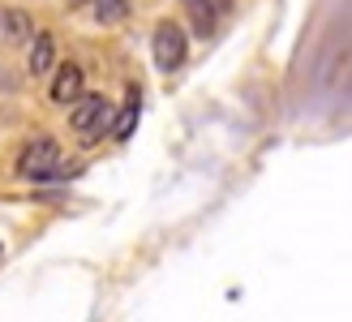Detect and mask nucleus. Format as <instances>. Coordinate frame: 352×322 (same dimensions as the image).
<instances>
[{
	"mask_svg": "<svg viewBox=\"0 0 352 322\" xmlns=\"http://www.w3.org/2000/svg\"><path fill=\"white\" fill-rule=\"evenodd\" d=\"M60 164H65V159H60L56 142H52V138H34V142L22 147V155H17V176H26V181H47Z\"/></svg>",
	"mask_w": 352,
	"mask_h": 322,
	"instance_id": "1",
	"label": "nucleus"
},
{
	"mask_svg": "<svg viewBox=\"0 0 352 322\" xmlns=\"http://www.w3.org/2000/svg\"><path fill=\"white\" fill-rule=\"evenodd\" d=\"M108 120H112V99L103 95H82L69 112V125H74V133H82V142H95L99 133H108Z\"/></svg>",
	"mask_w": 352,
	"mask_h": 322,
	"instance_id": "2",
	"label": "nucleus"
},
{
	"mask_svg": "<svg viewBox=\"0 0 352 322\" xmlns=\"http://www.w3.org/2000/svg\"><path fill=\"white\" fill-rule=\"evenodd\" d=\"M185 30L176 26V22H160L151 34V56H155V69H164V74H176V69L185 65Z\"/></svg>",
	"mask_w": 352,
	"mask_h": 322,
	"instance_id": "3",
	"label": "nucleus"
},
{
	"mask_svg": "<svg viewBox=\"0 0 352 322\" xmlns=\"http://www.w3.org/2000/svg\"><path fill=\"white\" fill-rule=\"evenodd\" d=\"M82 99V65H60L52 78V103H78Z\"/></svg>",
	"mask_w": 352,
	"mask_h": 322,
	"instance_id": "4",
	"label": "nucleus"
},
{
	"mask_svg": "<svg viewBox=\"0 0 352 322\" xmlns=\"http://www.w3.org/2000/svg\"><path fill=\"white\" fill-rule=\"evenodd\" d=\"M26 69H30L34 78H43V74H52V69H56V39H52V34H34Z\"/></svg>",
	"mask_w": 352,
	"mask_h": 322,
	"instance_id": "5",
	"label": "nucleus"
},
{
	"mask_svg": "<svg viewBox=\"0 0 352 322\" xmlns=\"http://www.w3.org/2000/svg\"><path fill=\"white\" fill-rule=\"evenodd\" d=\"M185 13H189L193 34H198V39H210V34H215L219 13H215V5H210V0H185Z\"/></svg>",
	"mask_w": 352,
	"mask_h": 322,
	"instance_id": "6",
	"label": "nucleus"
},
{
	"mask_svg": "<svg viewBox=\"0 0 352 322\" xmlns=\"http://www.w3.org/2000/svg\"><path fill=\"white\" fill-rule=\"evenodd\" d=\"M0 34H5L9 43H26L30 34H34L30 13H26V9H9V13H0Z\"/></svg>",
	"mask_w": 352,
	"mask_h": 322,
	"instance_id": "7",
	"label": "nucleus"
},
{
	"mask_svg": "<svg viewBox=\"0 0 352 322\" xmlns=\"http://www.w3.org/2000/svg\"><path fill=\"white\" fill-rule=\"evenodd\" d=\"M138 112H142V107H138V95H133V99H129V103H125V107H120V112L108 120V133H112L116 142H125V138L138 129Z\"/></svg>",
	"mask_w": 352,
	"mask_h": 322,
	"instance_id": "8",
	"label": "nucleus"
},
{
	"mask_svg": "<svg viewBox=\"0 0 352 322\" xmlns=\"http://www.w3.org/2000/svg\"><path fill=\"white\" fill-rule=\"evenodd\" d=\"M133 9V0H95V22L103 26H116V22H125Z\"/></svg>",
	"mask_w": 352,
	"mask_h": 322,
	"instance_id": "9",
	"label": "nucleus"
},
{
	"mask_svg": "<svg viewBox=\"0 0 352 322\" xmlns=\"http://www.w3.org/2000/svg\"><path fill=\"white\" fill-rule=\"evenodd\" d=\"M69 5H82V0H69Z\"/></svg>",
	"mask_w": 352,
	"mask_h": 322,
	"instance_id": "10",
	"label": "nucleus"
},
{
	"mask_svg": "<svg viewBox=\"0 0 352 322\" xmlns=\"http://www.w3.org/2000/svg\"><path fill=\"white\" fill-rule=\"evenodd\" d=\"M0 254H5V245H0Z\"/></svg>",
	"mask_w": 352,
	"mask_h": 322,
	"instance_id": "11",
	"label": "nucleus"
}]
</instances>
